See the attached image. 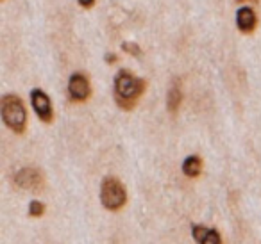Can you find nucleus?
<instances>
[{
  "mask_svg": "<svg viewBox=\"0 0 261 244\" xmlns=\"http://www.w3.org/2000/svg\"><path fill=\"white\" fill-rule=\"evenodd\" d=\"M147 82L122 70L115 79V100L123 111H133L140 97L145 93Z\"/></svg>",
  "mask_w": 261,
  "mask_h": 244,
  "instance_id": "1",
  "label": "nucleus"
},
{
  "mask_svg": "<svg viewBox=\"0 0 261 244\" xmlns=\"http://www.w3.org/2000/svg\"><path fill=\"white\" fill-rule=\"evenodd\" d=\"M2 121L15 134H23L27 127V111L18 95H4L0 102Z\"/></svg>",
  "mask_w": 261,
  "mask_h": 244,
  "instance_id": "2",
  "label": "nucleus"
},
{
  "mask_svg": "<svg viewBox=\"0 0 261 244\" xmlns=\"http://www.w3.org/2000/svg\"><path fill=\"white\" fill-rule=\"evenodd\" d=\"M100 201L108 210H120L127 203V191L123 184L115 176H108L100 186Z\"/></svg>",
  "mask_w": 261,
  "mask_h": 244,
  "instance_id": "3",
  "label": "nucleus"
},
{
  "mask_svg": "<svg viewBox=\"0 0 261 244\" xmlns=\"http://www.w3.org/2000/svg\"><path fill=\"white\" fill-rule=\"evenodd\" d=\"M15 184L20 187V189L41 191L45 186V176L38 168H22L16 171Z\"/></svg>",
  "mask_w": 261,
  "mask_h": 244,
  "instance_id": "4",
  "label": "nucleus"
},
{
  "mask_svg": "<svg viewBox=\"0 0 261 244\" xmlns=\"http://www.w3.org/2000/svg\"><path fill=\"white\" fill-rule=\"evenodd\" d=\"M31 104H33L34 112H36L41 121L52 123V119H54V111H52V102L47 93H43L41 89H33L31 91Z\"/></svg>",
  "mask_w": 261,
  "mask_h": 244,
  "instance_id": "5",
  "label": "nucleus"
},
{
  "mask_svg": "<svg viewBox=\"0 0 261 244\" xmlns=\"http://www.w3.org/2000/svg\"><path fill=\"white\" fill-rule=\"evenodd\" d=\"M91 93L90 87V80H88L86 75L83 73H73L68 80V95L73 102H84L88 100Z\"/></svg>",
  "mask_w": 261,
  "mask_h": 244,
  "instance_id": "6",
  "label": "nucleus"
},
{
  "mask_svg": "<svg viewBox=\"0 0 261 244\" xmlns=\"http://www.w3.org/2000/svg\"><path fill=\"white\" fill-rule=\"evenodd\" d=\"M236 25L242 33L250 34L257 25V16L252 8H242L236 13Z\"/></svg>",
  "mask_w": 261,
  "mask_h": 244,
  "instance_id": "7",
  "label": "nucleus"
},
{
  "mask_svg": "<svg viewBox=\"0 0 261 244\" xmlns=\"http://www.w3.org/2000/svg\"><path fill=\"white\" fill-rule=\"evenodd\" d=\"M182 104V86L181 79H174V82L170 84V89L167 95V109L170 114H175L179 111Z\"/></svg>",
  "mask_w": 261,
  "mask_h": 244,
  "instance_id": "8",
  "label": "nucleus"
},
{
  "mask_svg": "<svg viewBox=\"0 0 261 244\" xmlns=\"http://www.w3.org/2000/svg\"><path fill=\"white\" fill-rule=\"evenodd\" d=\"M200 171H202V161H200L199 155L186 157V161L182 162V173L190 178H195V176L200 175Z\"/></svg>",
  "mask_w": 261,
  "mask_h": 244,
  "instance_id": "9",
  "label": "nucleus"
},
{
  "mask_svg": "<svg viewBox=\"0 0 261 244\" xmlns=\"http://www.w3.org/2000/svg\"><path fill=\"white\" fill-rule=\"evenodd\" d=\"M210 230L211 228H207V226H204V225H193V228H192L193 239H195L197 242H206V237H207V233H210Z\"/></svg>",
  "mask_w": 261,
  "mask_h": 244,
  "instance_id": "10",
  "label": "nucleus"
},
{
  "mask_svg": "<svg viewBox=\"0 0 261 244\" xmlns=\"http://www.w3.org/2000/svg\"><path fill=\"white\" fill-rule=\"evenodd\" d=\"M43 212H45V205L41 203V201L33 200L29 203V216H33V218H40V216H43Z\"/></svg>",
  "mask_w": 261,
  "mask_h": 244,
  "instance_id": "11",
  "label": "nucleus"
},
{
  "mask_svg": "<svg viewBox=\"0 0 261 244\" xmlns=\"http://www.w3.org/2000/svg\"><path fill=\"white\" fill-rule=\"evenodd\" d=\"M122 48H123V52H129V54L135 55V57H140V54H142V50H140V47L136 43H123Z\"/></svg>",
  "mask_w": 261,
  "mask_h": 244,
  "instance_id": "12",
  "label": "nucleus"
},
{
  "mask_svg": "<svg viewBox=\"0 0 261 244\" xmlns=\"http://www.w3.org/2000/svg\"><path fill=\"white\" fill-rule=\"evenodd\" d=\"M93 4H95V0H79V6H81V8H84V9L93 8Z\"/></svg>",
  "mask_w": 261,
  "mask_h": 244,
  "instance_id": "13",
  "label": "nucleus"
},
{
  "mask_svg": "<svg viewBox=\"0 0 261 244\" xmlns=\"http://www.w3.org/2000/svg\"><path fill=\"white\" fill-rule=\"evenodd\" d=\"M106 61H108L109 65H111V63H116V55H113V54H108V55H106Z\"/></svg>",
  "mask_w": 261,
  "mask_h": 244,
  "instance_id": "14",
  "label": "nucleus"
},
{
  "mask_svg": "<svg viewBox=\"0 0 261 244\" xmlns=\"http://www.w3.org/2000/svg\"><path fill=\"white\" fill-rule=\"evenodd\" d=\"M236 2H245V0H236ZM252 2H257V0H252Z\"/></svg>",
  "mask_w": 261,
  "mask_h": 244,
  "instance_id": "15",
  "label": "nucleus"
}]
</instances>
